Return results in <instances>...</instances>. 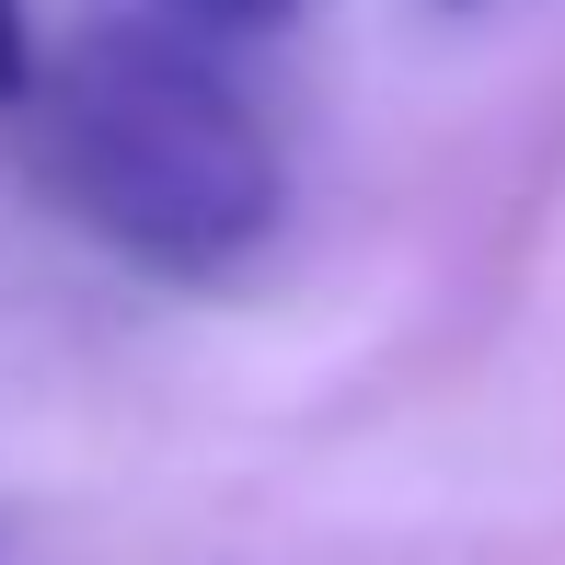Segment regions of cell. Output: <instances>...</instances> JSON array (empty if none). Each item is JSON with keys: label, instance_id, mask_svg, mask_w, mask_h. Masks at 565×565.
<instances>
[{"label": "cell", "instance_id": "6da1fadb", "mask_svg": "<svg viewBox=\"0 0 565 565\" xmlns=\"http://www.w3.org/2000/svg\"><path fill=\"white\" fill-rule=\"evenodd\" d=\"M46 196L150 277H231L277 231V139L185 23H93L35 70Z\"/></svg>", "mask_w": 565, "mask_h": 565}, {"label": "cell", "instance_id": "7a4b0ae2", "mask_svg": "<svg viewBox=\"0 0 565 565\" xmlns=\"http://www.w3.org/2000/svg\"><path fill=\"white\" fill-rule=\"evenodd\" d=\"M289 12L300 0H162V23H185V35H266Z\"/></svg>", "mask_w": 565, "mask_h": 565}, {"label": "cell", "instance_id": "3957f363", "mask_svg": "<svg viewBox=\"0 0 565 565\" xmlns=\"http://www.w3.org/2000/svg\"><path fill=\"white\" fill-rule=\"evenodd\" d=\"M35 23H23V0H0V105H35Z\"/></svg>", "mask_w": 565, "mask_h": 565}]
</instances>
